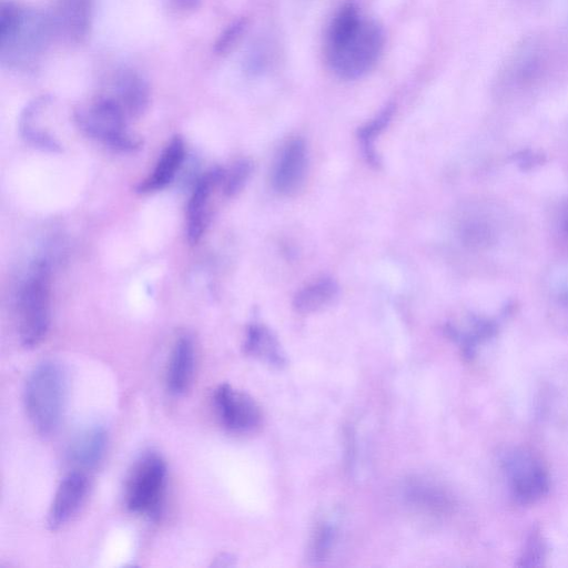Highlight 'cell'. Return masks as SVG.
I'll return each mask as SVG.
<instances>
[{
	"label": "cell",
	"instance_id": "obj_23",
	"mask_svg": "<svg viewBox=\"0 0 568 568\" xmlns=\"http://www.w3.org/2000/svg\"><path fill=\"white\" fill-rule=\"evenodd\" d=\"M548 555L547 540L539 527L528 532L517 558L516 566L525 568L544 567Z\"/></svg>",
	"mask_w": 568,
	"mask_h": 568
},
{
	"label": "cell",
	"instance_id": "obj_25",
	"mask_svg": "<svg viewBox=\"0 0 568 568\" xmlns=\"http://www.w3.org/2000/svg\"><path fill=\"white\" fill-rule=\"evenodd\" d=\"M251 171L252 164L246 160L239 161L230 171H224L221 182L224 193L229 196L236 194L245 184Z\"/></svg>",
	"mask_w": 568,
	"mask_h": 568
},
{
	"label": "cell",
	"instance_id": "obj_20",
	"mask_svg": "<svg viewBox=\"0 0 568 568\" xmlns=\"http://www.w3.org/2000/svg\"><path fill=\"white\" fill-rule=\"evenodd\" d=\"M338 286L332 278H322L301 290L293 306L300 313H312L327 305L337 295Z\"/></svg>",
	"mask_w": 568,
	"mask_h": 568
},
{
	"label": "cell",
	"instance_id": "obj_13",
	"mask_svg": "<svg viewBox=\"0 0 568 568\" xmlns=\"http://www.w3.org/2000/svg\"><path fill=\"white\" fill-rule=\"evenodd\" d=\"M113 93L110 95L121 106L128 118H138L144 113L150 102L148 82L133 70H121L113 80Z\"/></svg>",
	"mask_w": 568,
	"mask_h": 568
},
{
	"label": "cell",
	"instance_id": "obj_19",
	"mask_svg": "<svg viewBox=\"0 0 568 568\" xmlns=\"http://www.w3.org/2000/svg\"><path fill=\"white\" fill-rule=\"evenodd\" d=\"M244 352L270 366L281 368L286 364V358L277 339L264 326L252 324L244 339Z\"/></svg>",
	"mask_w": 568,
	"mask_h": 568
},
{
	"label": "cell",
	"instance_id": "obj_6",
	"mask_svg": "<svg viewBox=\"0 0 568 568\" xmlns=\"http://www.w3.org/2000/svg\"><path fill=\"white\" fill-rule=\"evenodd\" d=\"M501 467L513 499L529 506L540 501L549 491L550 476L542 459L526 447L507 450Z\"/></svg>",
	"mask_w": 568,
	"mask_h": 568
},
{
	"label": "cell",
	"instance_id": "obj_18",
	"mask_svg": "<svg viewBox=\"0 0 568 568\" xmlns=\"http://www.w3.org/2000/svg\"><path fill=\"white\" fill-rule=\"evenodd\" d=\"M91 1L60 0L54 27L72 40H81L90 27Z\"/></svg>",
	"mask_w": 568,
	"mask_h": 568
},
{
	"label": "cell",
	"instance_id": "obj_10",
	"mask_svg": "<svg viewBox=\"0 0 568 568\" xmlns=\"http://www.w3.org/2000/svg\"><path fill=\"white\" fill-rule=\"evenodd\" d=\"M224 171L213 169L201 176L190 196L186 206V237L190 244H196L206 227L209 199L212 190L222 182Z\"/></svg>",
	"mask_w": 568,
	"mask_h": 568
},
{
	"label": "cell",
	"instance_id": "obj_4",
	"mask_svg": "<svg viewBox=\"0 0 568 568\" xmlns=\"http://www.w3.org/2000/svg\"><path fill=\"white\" fill-rule=\"evenodd\" d=\"M17 323L21 344L38 346L50 325V266L37 260L29 268L17 296Z\"/></svg>",
	"mask_w": 568,
	"mask_h": 568
},
{
	"label": "cell",
	"instance_id": "obj_12",
	"mask_svg": "<svg viewBox=\"0 0 568 568\" xmlns=\"http://www.w3.org/2000/svg\"><path fill=\"white\" fill-rule=\"evenodd\" d=\"M195 362L193 339L189 335L180 336L172 347L165 372V386L171 395L181 396L190 388Z\"/></svg>",
	"mask_w": 568,
	"mask_h": 568
},
{
	"label": "cell",
	"instance_id": "obj_26",
	"mask_svg": "<svg viewBox=\"0 0 568 568\" xmlns=\"http://www.w3.org/2000/svg\"><path fill=\"white\" fill-rule=\"evenodd\" d=\"M334 537V527L327 523L315 530L310 549L313 560H323L326 557L333 546Z\"/></svg>",
	"mask_w": 568,
	"mask_h": 568
},
{
	"label": "cell",
	"instance_id": "obj_30",
	"mask_svg": "<svg viewBox=\"0 0 568 568\" xmlns=\"http://www.w3.org/2000/svg\"><path fill=\"white\" fill-rule=\"evenodd\" d=\"M168 2L175 11L187 13L197 9L201 0H168Z\"/></svg>",
	"mask_w": 568,
	"mask_h": 568
},
{
	"label": "cell",
	"instance_id": "obj_31",
	"mask_svg": "<svg viewBox=\"0 0 568 568\" xmlns=\"http://www.w3.org/2000/svg\"><path fill=\"white\" fill-rule=\"evenodd\" d=\"M561 225L564 231L568 234V205L564 211Z\"/></svg>",
	"mask_w": 568,
	"mask_h": 568
},
{
	"label": "cell",
	"instance_id": "obj_1",
	"mask_svg": "<svg viewBox=\"0 0 568 568\" xmlns=\"http://www.w3.org/2000/svg\"><path fill=\"white\" fill-rule=\"evenodd\" d=\"M384 47L383 28L361 13L352 2L334 16L327 31L326 58L336 75L354 80L366 74L377 62Z\"/></svg>",
	"mask_w": 568,
	"mask_h": 568
},
{
	"label": "cell",
	"instance_id": "obj_8",
	"mask_svg": "<svg viewBox=\"0 0 568 568\" xmlns=\"http://www.w3.org/2000/svg\"><path fill=\"white\" fill-rule=\"evenodd\" d=\"M213 404L219 420L230 432L247 433L261 423L262 415L255 400L230 384L215 388Z\"/></svg>",
	"mask_w": 568,
	"mask_h": 568
},
{
	"label": "cell",
	"instance_id": "obj_28",
	"mask_svg": "<svg viewBox=\"0 0 568 568\" xmlns=\"http://www.w3.org/2000/svg\"><path fill=\"white\" fill-rule=\"evenodd\" d=\"M394 112V105L389 104L371 122L358 130V136L364 142L366 153L369 150V143L388 124Z\"/></svg>",
	"mask_w": 568,
	"mask_h": 568
},
{
	"label": "cell",
	"instance_id": "obj_17",
	"mask_svg": "<svg viewBox=\"0 0 568 568\" xmlns=\"http://www.w3.org/2000/svg\"><path fill=\"white\" fill-rule=\"evenodd\" d=\"M540 53L538 47L532 43L519 47L500 71L503 85L515 89L530 83L539 72Z\"/></svg>",
	"mask_w": 568,
	"mask_h": 568
},
{
	"label": "cell",
	"instance_id": "obj_24",
	"mask_svg": "<svg viewBox=\"0 0 568 568\" xmlns=\"http://www.w3.org/2000/svg\"><path fill=\"white\" fill-rule=\"evenodd\" d=\"M463 242L474 248L485 247L495 240V225L485 216H475L463 223L460 230Z\"/></svg>",
	"mask_w": 568,
	"mask_h": 568
},
{
	"label": "cell",
	"instance_id": "obj_21",
	"mask_svg": "<svg viewBox=\"0 0 568 568\" xmlns=\"http://www.w3.org/2000/svg\"><path fill=\"white\" fill-rule=\"evenodd\" d=\"M447 333L460 345L464 356L471 359L477 347L494 335L495 325L489 321L471 320L466 328L448 326Z\"/></svg>",
	"mask_w": 568,
	"mask_h": 568
},
{
	"label": "cell",
	"instance_id": "obj_2",
	"mask_svg": "<svg viewBox=\"0 0 568 568\" xmlns=\"http://www.w3.org/2000/svg\"><path fill=\"white\" fill-rule=\"evenodd\" d=\"M54 23L43 14L3 2L0 13V57L8 67L32 63L44 50Z\"/></svg>",
	"mask_w": 568,
	"mask_h": 568
},
{
	"label": "cell",
	"instance_id": "obj_27",
	"mask_svg": "<svg viewBox=\"0 0 568 568\" xmlns=\"http://www.w3.org/2000/svg\"><path fill=\"white\" fill-rule=\"evenodd\" d=\"M245 28V19H237L230 23L215 41L214 51L217 54H224L230 51L243 34Z\"/></svg>",
	"mask_w": 568,
	"mask_h": 568
},
{
	"label": "cell",
	"instance_id": "obj_5",
	"mask_svg": "<svg viewBox=\"0 0 568 568\" xmlns=\"http://www.w3.org/2000/svg\"><path fill=\"white\" fill-rule=\"evenodd\" d=\"M128 116L110 95L97 98L74 112L77 125L90 138L120 150L133 151L140 141L126 128Z\"/></svg>",
	"mask_w": 568,
	"mask_h": 568
},
{
	"label": "cell",
	"instance_id": "obj_9",
	"mask_svg": "<svg viewBox=\"0 0 568 568\" xmlns=\"http://www.w3.org/2000/svg\"><path fill=\"white\" fill-rule=\"evenodd\" d=\"M88 493L85 474L75 469L65 475L57 487L49 508L47 523L55 530L65 525L80 509Z\"/></svg>",
	"mask_w": 568,
	"mask_h": 568
},
{
	"label": "cell",
	"instance_id": "obj_3",
	"mask_svg": "<svg viewBox=\"0 0 568 568\" xmlns=\"http://www.w3.org/2000/svg\"><path fill=\"white\" fill-rule=\"evenodd\" d=\"M67 399V376L53 359H44L30 372L23 390L29 420L41 435L53 433L60 425Z\"/></svg>",
	"mask_w": 568,
	"mask_h": 568
},
{
	"label": "cell",
	"instance_id": "obj_16",
	"mask_svg": "<svg viewBox=\"0 0 568 568\" xmlns=\"http://www.w3.org/2000/svg\"><path fill=\"white\" fill-rule=\"evenodd\" d=\"M408 501L419 511L442 517L454 507L452 497L439 485L427 479H412L405 488Z\"/></svg>",
	"mask_w": 568,
	"mask_h": 568
},
{
	"label": "cell",
	"instance_id": "obj_7",
	"mask_svg": "<svg viewBox=\"0 0 568 568\" xmlns=\"http://www.w3.org/2000/svg\"><path fill=\"white\" fill-rule=\"evenodd\" d=\"M168 469L156 453L143 455L133 466L125 485V506L136 515L156 517L162 508Z\"/></svg>",
	"mask_w": 568,
	"mask_h": 568
},
{
	"label": "cell",
	"instance_id": "obj_29",
	"mask_svg": "<svg viewBox=\"0 0 568 568\" xmlns=\"http://www.w3.org/2000/svg\"><path fill=\"white\" fill-rule=\"evenodd\" d=\"M550 286L556 298L568 307V262L554 270Z\"/></svg>",
	"mask_w": 568,
	"mask_h": 568
},
{
	"label": "cell",
	"instance_id": "obj_15",
	"mask_svg": "<svg viewBox=\"0 0 568 568\" xmlns=\"http://www.w3.org/2000/svg\"><path fill=\"white\" fill-rule=\"evenodd\" d=\"M185 156L181 136H174L165 146L153 172L136 186L140 193H151L164 189L179 172Z\"/></svg>",
	"mask_w": 568,
	"mask_h": 568
},
{
	"label": "cell",
	"instance_id": "obj_14",
	"mask_svg": "<svg viewBox=\"0 0 568 568\" xmlns=\"http://www.w3.org/2000/svg\"><path fill=\"white\" fill-rule=\"evenodd\" d=\"M106 445L105 429L99 425L89 426L72 438L68 448V457L80 470L93 468L102 460Z\"/></svg>",
	"mask_w": 568,
	"mask_h": 568
},
{
	"label": "cell",
	"instance_id": "obj_22",
	"mask_svg": "<svg viewBox=\"0 0 568 568\" xmlns=\"http://www.w3.org/2000/svg\"><path fill=\"white\" fill-rule=\"evenodd\" d=\"M37 120L36 104L33 100L26 105L20 115L19 129L22 136L37 148L52 152L59 151L60 144L45 130L39 128Z\"/></svg>",
	"mask_w": 568,
	"mask_h": 568
},
{
	"label": "cell",
	"instance_id": "obj_11",
	"mask_svg": "<svg viewBox=\"0 0 568 568\" xmlns=\"http://www.w3.org/2000/svg\"><path fill=\"white\" fill-rule=\"evenodd\" d=\"M307 152L305 143L291 141L283 150L272 174L273 187L282 194L296 192L306 174Z\"/></svg>",
	"mask_w": 568,
	"mask_h": 568
}]
</instances>
